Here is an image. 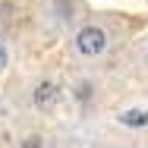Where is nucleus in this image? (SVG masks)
Here are the masks:
<instances>
[{
	"label": "nucleus",
	"instance_id": "nucleus-1",
	"mask_svg": "<svg viewBox=\"0 0 148 148\" xmlns=\"http://www.w3.org/2000/svg\"><path fill=\"white\" fill-rule=\"evenodd\" d=\"M107 44H110V35L101 29V25H82V29L76 32V38H73V51L79 57H85V60L101 57L107 51Z\"/></svg>",
	"mask_w": 148,
	"mask_h": 148
},
{
	"label": "nucleus",
	"instance_id": "nucleus-2",
	"mask_svg": "<svg viewBox=\"0 0 148 148\" xmlns=\"http://www.w3.org/2000/svg\"><path fill=\"white\" fill-rule=\"evenodd\" d=\"M32 104L38 107V110H54L60 104V85L57 82H38L35 85V91H32Z\"/></svg>",
	"mask_w": 148,
	"mask_h": 148
},
{
	"label": "nucleus",
	"instance_id": "nucleus-3",
	"mask_svg": "<svg viewBox=\"0 0 148 148\" xmlns=\"http://www.w3.org/2000/svg\"><path fill=\"white\" fill-rule=\"evenodd\" d=\"M120 123L123 126H148V107H129V110H120Z\"/></svg>",
	"mask_w": 148,
	"mask_h": 148
},
{
	"label": "nucleus",
	"instance_id": "nucleus-4",
	"mask_svg": "<svg viewBox=\"0 0 148 148\" xmlns=\"http://www.w3.org/2000/svg\"><path fill=\"white\" fill-rule=\"evenodd\" d=\"M91 82H79L76 85V101H91Z\"/></svg>",
	"mask_w": 148,
	"mask_h": 148
},
{
	"label": "nucleus",
	"instance_id": "nucleus-5",
	"mask_svg": "<svg viewBox=\"0 0 148 148\" xmlns=\"http://www.w3.org/2000/svg\"><path fill=\"white\" fill-rule=\"evenodd\" d=\"M6 66H10V47L0 41V69H6Z\"/></svg>",
	"mask_w": 148,
	"mask_h": 148
}]
</instances>
